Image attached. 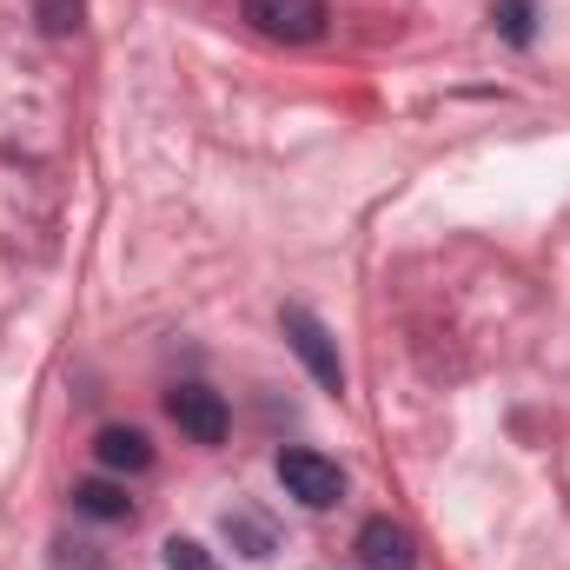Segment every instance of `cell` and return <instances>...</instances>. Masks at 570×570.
Listing matches in <instances>:
<instances>
[{"instance_id":"obj_3","label":"cell","mask_w":570,"mask_h":570,"mask_svg":"<svg viewBox=\"0 0 570 570\" xmlns=\"http://www.w3.org/2000/svg\"><path fill=\"white\" fill-rule=\"evenodd\" d=\"M246 20L266 33V40H285V47H312L325 33V0H246Z\"/></svg>"},{"instance_id":"obj_8","label":"cell","mask_w":570,"mask_h":570,"mask_svg":"<svg viewBox=\"0 0 570 570\" xmlns=\"http://www.w3.org/2000/svg\"><path fill=\"white\" fill-rule=\"evenodd\" d=\"M491 20H498V33H504L511 47H531V40H538V13H531V0H491Z\"/></svg>"},{"instance_id":"obj_7","label":"cell","mask_w":570,"mask_h":570,"mask_svg":"<svg viewBox=\"0 0 570 570\" xmlns=\"http://www.w3.org/2000/svg\"><path fill=\"white\" fill-rule=\"evenodd\" d=\"M73 511L94 518V524H127L134 518V498L120 484H107V478H87V484H73Z\"/></svg>"},{"instance_id":"obj_6","label":"cell","mask_w":570,"mask_h":570,"mask_svg":"<svg viewBox=\"0 0 570 570\" xmlns=\"http://www.w3.org/2000/svg\"><path fill=\"white\" fill-rule=\"evenodd\" d=\"M94 458H100L107 471H146V464H153V438L134 431V425H107L94 438Z\"/></svg>"},{"instance_id":"obj_11","label":"cell","mask_w":570,"mask_h":570,"mask_svg":"<svg viewBox=\"0 0 570 570\" xmlns=\"http://www.w3.org/2000/svg\"><path fill=\"white\" fill-rule=\"evenodd\" d=\"M166 570H219V564H213L206 544H193V538H166Z\"/></svg>"},{"instance_id":"obj_5","label":"cell","mask_w":570,"mask_h":570,"mask_svg":"<svg viewBox=\"0 0 570 570\" xmlns=\"http://www.w3.org/2000/svg\"><path fill=\"white\" fill-rule=\"evenodd\" d=\"M358 558H365V570H412V564H419L412 531H405V524H392V518H372V524L358 531Z\"/></svg>"},{"instance_id":"obj_1","label":"cell","mask_w":570,"mask_h":570,"mask_svg":"<svg viewBox=\"0 0 570 570\" xmlns=\"http://www.w3.org/2000/svg\"><path fill=\"white\" fill-rule=\"evenodd\" d=\"M279 484L305 504V511H332L345 498V471L325 458V451H305V444H285L279 451Z\"/></svg>"},{"instance_id":"obj_9","label":"cell","mask_w":570,"mask_h":570,"mask_svg":"<svg viewBox=\"0 0 570 570\" xmlns=\"http://www.w3.org/2000/svg\"><path fill=\"white\" fill-rule=\"evenodd\" d=\"M226 538H239L246 558H273V524H259L253 511H226Z\"/></svg>"},{"instance_id":"obj_4","label":"cell","mask_w":570,"mask_h":570,"mask_svg":"<svg viewBox=\"0 0 570 570\" xmlns=\"http://www.w3.org/2000/svg\"><path fill=\"white\" fill-rule=\"evenodd\" d=\"M166 419L186 431L193 444H226V425H233L226 399L206 392V385H173V392H166Z\"/></svg>"},{"instance_id":"obj_10","label":"cell","mask_w":570,"mask_h":570,"mask_svg":"<svg viewBox=\"0 0 570 570\" xmlns=\"http://www.w3.org/2000/svg\"><path fill=\"white\" fill-rule=\"evenodd\" d=\"M80 7H87V0H33V20H40V33L67 40V33L80 27Z\"/></svg>"},{"instance_id":"obj_2","label":"cell","mask_w":570,"mask_h":570,"mask_svg":"<svg viewBox=\"0 0 570 570\" xmlns=\"http://www.w3.org/2000/svg\"><path fill=\"white\" fill-rule=\"evenodd\" d=\"M285 338H292V352L305 358V372L318 379V392H345V365H338V345H332V332L305 312V305H285L279 312Z\"/></svg>"}]
</instances>
